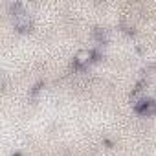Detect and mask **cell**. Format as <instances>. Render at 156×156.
Wrapping results in <instances>:
<instances>
[{"mask_svg": "<svg viewBox=\"0 0 156 156\" xmlns=\"http://www.w3.org/2000/svg\"><path fill=\"white\" fill-rule=\"evenodd\" d=\"M92 61H94V51H92V50H81V51H77L75 57H73V64H75L77 68H85V66H88Z\"/></svg>", "mask_w": 156, "mask_h": 156, "instance_id": "cell-2", "label": "cell"}, {"mask_svg": "<svg viewBox=\"0 0 156 156\" xmlns=\"http://www.w3.org/2000/svg\"><path fill=\"white\" fill-rule=\"evenodd\" d=\"M13 9V24L19 31H28L31 28V17L24 9V4H11Z\"/></svg>", "mask_w": 156, "mask_h": 156, "instance_id": "cell-1", "label": "cell"}, {"mask_svg": "<svg viewBox=\"0 0 156 156\" xmlns=\"http://www.w3.org/2000/svg\"><path fill=\"white\" fill-rule=\"evenodd\" d=\"M96 37H98V41H99V42H105V41L108 39V33H107V30L98 28V30H96Z\"/></svg>", "mask_w": 156, "mask_h": 156, "instance_id": "cell-3", "label": "cell"}]
</instances>
